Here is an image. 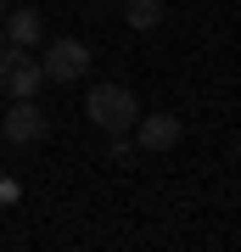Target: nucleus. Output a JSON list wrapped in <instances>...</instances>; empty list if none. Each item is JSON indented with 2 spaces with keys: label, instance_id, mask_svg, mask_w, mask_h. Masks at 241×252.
Returning <instances> with one entry per match:
<instances>
[{
  "label": "nucleus",
  "instance_id": "f257e3e1",
  "mask_svg": "<svg viewBox=\"0 0 241 252\" xmlns=\"http://www.w3.org/2000/svg\"><path fill=\"white\" fill-rule=\"evenodd\" d=\"M84 118L101 129V135H129L135 118H140L135 90H124V84H90V95H84Z\"/></svg>",
  "mask_w": 241,
  "mask_h": 252
},
{
  "label": "nucleus",
  "instance_id": "f03ea898",
  "mask_svg": "<svg viewBox=\"0 0 241 252\" xmlns=\"http://www.w3.org/2000/svg\"><path fill=\"white\" fill-rule=\"evenodd\" d=\"M39 84H45V73H39V62H34V51H23V45H0V95H11V101H34Z\"/></svg>",
  "mask_w": 241,
  "mask_h": 252
},
{
  "label": "nucleus",
  "instance_id": "7ed1b4c3",
  "mask_svg": "<svg viewBox=\"0 0 241 252\" xmlns=\"http://www.w3.org/2000/svg\"><path fill=\"white\" fill-rule=\"evenodd\" d=\"M39 73H45V84H79V79H90V45L84 39H51Z\"/></svg>",
  "mask_w": 241,
  "mask_h": 252
},
{
  "label": "nucleus",
  "instance_id": "20e7f679",
  "mask_svg": "<svg viewBox=\"0 0 241 252\" xmlns=\"http://www.w3.org/2000/svg\"><path fill=\"white\" fill-rule=\"evenodd\" d=\"M51 135V118H45L34 101H11V112L0 118V140L6 146H39Z\"/></svg>",
  "mask_w": 241,
  "mask_h": 252
},
{
  "label": "nucleus",
  "instance_id": "39448f33",
  "mask_svg": "<svg viewBox=\"0 0 241 252\" xmlns=\"http://www.w3.org/2000/svg\"><path fill=\"white\" fill-rule=\"evenodd\" d=\"M135 146L140 152H169V146H179V118L174 112H146V118H135Z\"/></svg>",
  "mask_w": 241,
  "mask_h": 252
},
{
  "label": "nucleus",
  "instance_id": "423d86ee",
  "mask_svg": "<svg viewBox=\"0 0 241 252\" xmlns=\"http://www.w3.org/2000/svg\"><path fill=\"white\" fill-rule=\"evenodd\" d=\"M6 45H23V51H34L39 39H45V23H39V11L34 6H23V11H6Z\"/></svg>",
  "mask_w": 241,
  "mask_h": 252
},
{
  "label": "nucleus",
  "instance_id": "0eeeda50",
  "mask_svg": "<svg viewBox=\"0 0 241 252\" xmlns=\"http://www.w3.org/2000/svg\"><path fill=\"white\" fill-rule=\"evenodd\" d=\"M124 23L135 28V34H152V28L163 23V0H124Z\"/></svg>",
  "mask_w": 241,
  "mask_h": 252
},
{
  "label": "nucleus",
  "instance_id": "6e6552de",
  "mask_svg": "<svg viewBox=\"0 0 241 252\" xmlns=\"http://www.w3.org/2000/svg\"><path fill=\"white\" fill-rule=\"evenodd\" d=\"M129 157H135V146H129L124 135H112V162H129Z\"/></svg>",
  "mask_w": 241,
  "mask_h": 252
},
{
  "label": "nucleus",
  "instance_id": "1a4fd4ad",
  "mask_svg": "<svg viewBox=\"0 0 241 252\" xmlns=\"http://www.w3.org/2000/svg\"><path fill=\"white\" fill-rule=\"evenodd\" d=\"M0 202H17V185L11 180H0Z\"/></svg>",
  "mask_w": 241,
  "mask_h": 252
},
{
  "label": "nucleus",
  "instance_id": "9d476101",
  "mask_svg": "<svg viewBox=\"0 0 241 252\" xmlns=\"http://www.w3.org/2000/svg\"><path fill=\"white\" fill-rule=\"evenodd\" d=\"M0 17H6V0H0Z\"/></svg>",
  "mask_w": 241,
  "mask_h": 252
}]
</instances>
